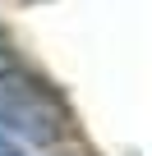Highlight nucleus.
I'll list each match as a JSON object with an SVG mask.
<instances>
[{"mask_svg":"<svg viewBox=\"0 0 152 156\" xmlns=\"http://www.w3.org/2000/svg\"><path fill=\"white\" fill-rule=\"evenodd\" d=\"M0 156H28V151H23V147H19L9 133H0Z\"/></svg>","mask_w":152,"mask_h":156,"instance_id":"obj_2","label":"nucleus"},{"mask_svg":"<svg viewBox=\"0 0 152 156\" xmlns=\"http://www.w3.org/2000/svg\"><path fill=\"white\" fill-rule=\"evenodd\" d=\"M0 133H19L37 147H55L74 133V115L46 78L28 69H0Z\"/></svg>","mask_w":152,"mask_h":156,"instance_id":"obj_1","label":"nucleus"}]
</instances>
